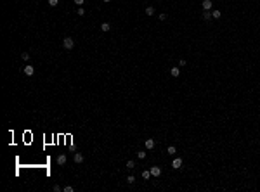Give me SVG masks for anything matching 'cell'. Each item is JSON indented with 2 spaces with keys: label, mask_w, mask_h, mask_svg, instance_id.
I'll use <instances>...</instances> for the list:
<instances>
[{
  "label": "cell",
  "mask_w": 260,
  "mask_h": 192,
  "mask_svg": "<svg viewBox=\"0 0 260 192\" xmlns=\"http://www.w3.org/2000/svg\"><path fill=\"white\" fill-rule=\"evenodd\" d=\"M23 71H24V75H26V76H31V75H33V73H35V68H33V66H31V64H26V66H24V69H23Z\"/></svg>",
  "instance_id": "obj_2"
},
{
  "label": "cell",
  "mask_w": 260,
  "mask_h": 192,
  "mask_svg": "<svg viewBox=\"0 0 260 192\" xmlns=\"http://www.w3.org/2000/svg\"><path fill=\"white\" fill-rule=\"evenodd\" d=\"M76 14H78V16H85V9H83V7H78Z\"/></svg>",
  "instance_id": "obj_14"
},
{
  "label": "cell",
  "mask_w": 260,
  "mask_h": 192,
  "mask_svg": "<svg viewBox=\"0 0 260 192\" xmlns=\"http://www.w3.org/2000/svg\"><path fill=\"white\" fill-rule=\"evenodd\" d=\"M153 147H154V140H153V138H147V140H146V149L151 151Z\"/></svg>",
  "instance_id": "obj_7"
},
{
  "label": "cell",
  "mask_w": 260,
  "mask_h": 192,
  "mask_svg": "<svg viewBox=\"0 0 260 192\" xmlns=\"http://www.w3.org/2000/svg\"><path fill=\"white\" fill-rule=\"evenodd\" d=\"M172 166H173L175 170H179V168H182V159H180V158H175V159L172 161Z\"/></svg>",
  "instance_id": "obj_3"
},
{
  "label": "cell",
  "mask_w": 260,
  "mask_h": 192,
  "mask_svg": "<svg viewBox=\"0 0 260 192\" xmlns=\"http://www.w3.org/2000/svg\"><path fill=\"white\" fill-rule=\"evenodd\" d=\"M127 168L128 170H133V168H135V163H133V161H127Z\"/></svg>",
  "instance_id": "obj_13"
},
{
  "label": "cell",
  "mask_w": 260,
  "mask_h": 192,
  "mask_svg": "<svg viewBox=\"0 0 260 192\" xmlns=\"http://www.w3.org/2000/svg\"><path fill=\"white\" fill-rule=\"evenodd\" d=\"M212 9V0H203V11H210Z\"/></svg>",
  "instance_id": "obj_6"
},
{
  "label": "cell",
  "mask_w": 260,
  "mask_h": 192,
  "mask_svg": "<svg viewBox=\"0 0 260 192\" xmlns=\"http://www.w3.org/2000/svg\"><path fill=\"white\" fill-rule=\"evenodd\" d=\"M146 14L147 16H153L154 14V7H146Z\"/></svg>",
  "instance_id": "obj_11"
},
{
  "label": "cell",
  "mask_w": 260,
  "mask_h": 192,
  "mask_svg": "<svg viewBox=\"0 0 260 192\" xmlns=\"http://www.w3.org/2000/svg\"><path fill=\"white\" fill-rule=\"evenodd\" d=\"M137 158H139V159H144V158H146V152H144V151H139V152H137Z\"/></svg>",
  "instance_id": "obj_16"
},
{
  "label": "cell",
  "mask_w": 260,
  "mask_h": 192,
  "mask_svg": "<svg viewBox=\"0 0 260 192\" xmlns=\"http://www.w3.org/2000/svg\"><path fill=\"white\" fill-rule=\"evenodd\" d=\"M127 182H128V183H133V182H135V176H132V175H130L128 178H127Z\"/></svg>",
  "instance_id": "obj_23"
},
{
  "label": "cell",
  "mask_w": 260,
  "mask_h": 192,
  "mask_svg": "<svg viewBox=\"0 0 260 192\" xmlns=\"http://www.w3.org/2000/svg\"><path fill=\"white\" fill-rule=\"evenodd\" d=\"M203 17L208 21V19H212V12H208V11H205V14H203Z\"/></svg>",
  "instance_id": "obj_17"
},
{
  "label": "cell",
  "mask_w": 260,
  "mask_h": 192,
  "mask_svg": "<svg viewBox=\"0 0 260 192\" xmlns=\"http://www.w3.org/2000/svg\"><path fill=\"white\" fill-rule=\"evenodd\" d=\"M73 2H75V4H76L78 7H81V5H83V2H85V0H73Z\"/></svg>",
  "instance_id": "obj_22"
},
{
  "label": "cell",
  "mask_w": 260,
  "mask_h": 192,
  "mask_svg": "<svg viewBox=\"0 0 260 192\" xmlns=\"http://www.w3.org/2000/svg\"><path fill=\"white\" fill-rule=\"evenodd\" d=\"M175 152H177V149H175L173 145H170V147H168V154H172V156H173Z\"/></svg>",
  "instance_id": "obj_15"
},
{
  "label": "cell",
  "mask_w": 260,
  "mask_h": 192,
  "mask_svg": "<svg viewBox=\"0 0 260 192\" xmlns=\"http://www.w3.org/2000/svg\"><path fill=\"white\" fill-rule=\"evenodd\" d=\"M21 59H23V61H28V59H29V54H28V52H23V54H21Z\"/></svg>",
  "instance_id": "obj_18"
},
{
  "label": "cell",
  "mask_w": 260,
  "mask_h": 192,
  "mask_svg": "<svg viewBox=\"0 0 260 192\" xmlns=\"http://www.w3.org/2000/svg\"><path fill=\"white\" fill-rule=\"evenodd\" d=\"M101 29H102V31H109V29H111L109 23H102V24H101Z\"/></svg>",
  "instance_id": "obj_9"
},
{
  "label": "cell",
  "mask_w": 260,
  "mask_h": 192,
  "mask_svg": "<svg viewBox=\"0 0 260 192\" xmlns=\"http://www.w3.org/2000/svg\"><path fill=\"white\" fill-rule=\"evenodd\" d=\"M102 2H106V4H109V2H111V0H102Z\"/></svg>",
  "instance_id": "obj_24"
},
{
  "label": "cell",
  "mask_w": 260,
  "mask_h": 192,
  "mask_svg": "<svg viewBox=\"0 0 260 192\" xmlns=\"http://www.w3.org/2000/svg\"><path fill=\"white\" fill-rule=\"evenodd\" d=\"M57 4H59V0H49V5L50 7H56Z\"/></svg>",
  "instance_id": "obj_21"
},
{
  "label": "cell",
  "mask_w": 260,
  "mask_h": 192,
  "mask_svg": "<svg viewBox=\"0 0 260 192\" xmlns=\"http://www.w3.org/2000/svg\"><path fill=\"white\" fill-rule=\"evenodd\" d=\"M149 171H151V175H153V176H160V173H161V170H160L158 166H153V168L149 170Z\"/></svg>",
  "instance_id": "obj_5"
},
{
  "label": "cell",
  "mask_w": 260,
  "mask_h": 192,
  "mask_svg": "<svg viewBox=\"0 0 260 192\" xmlns=\"http://www.w3.org/2000/svg\"><path fill=\"white\" fill-rule=\"evenodd\" d=\"M149 175H151V171H147V170H144V171H142V178H149Z\"/></svg>",
  "instance_id": "obj_20"
},
{
  "label": "cell",
  "mask_w": 260,
  "mask_h": 192,
  "mask_svg": "<svg viewBox=\"0 0 260 192\" xmlns=\"http://www.w3.org/2000/svg\"><path fill=\"white\" fill-rule=\"evenodd\" d=\"M63 47H64L66 50H71L73 47H75V40L69 38V36H66V38L63 40Z\"/></svg>",
  "instance_id": "obj_1"
},
{
  "label": "cell",
  "mask_w": 260,
  "mask_h": 192,
  "mask_svg": "<svg viewBox=\"0 0 260 192\" xmlns=\"http://www.w3.org/2000/svg\"><path fill=\"white\" fill-rule=\"evenodd\" d=\"M63 190H64V192H73V190H75V187H71V185H66Z\"/></svg>",
  "instance_id": "obj_19"
},
{
  "label": "cell",
  "mask_w": 260,
  "mask_h": 192,
  "mask_svg": "<svg viewBox=\"0 0 260 192\" xmlns=\"http://www.w3.org/2000/svg\"><path fill=\"white\" fill-rule=\"evenodd\" d=\"M220 16H222V14H220V11H212V17H215V19H219Z\"/></svg>",
  "instance_id": "obj_12"
},
{
  "label": "cell",
  "mask_w": 260,
  "mask_h": 192,
  "mask_svg": "<svg viewBox=\"0 0 260 192\" xmlns=\"http://www.w3.org/2000/svg\"><path fill=\"white\" fill-rule=\"evenodd\" d=\"M73 159H75V163H83V154H80V152H75V156H73Z\"/></svg>",
  "instance_id": "obj_4"
},
{
  "label": "cell",
  "mask_w": 260,
  "mask_h": 192,
  "mask_svg": "<svg viewBox=\"0 0 260 192\" xmlns=\"http://www.w3.org/2000/svg\"><path fill=\"white\" fill-rule=\"evenodd\" d=\"M170 73H172V76H179V75H180V69H179V68H172V71H170Z\"/></svg>",
  "instance_id": "obj_10"
},
{
  "label": "cell",
  "mask_w": 260,
  "mask_h": 192,
  "mask_svg": "<svg viewBox=\"0 0 260 192\" xmlns=\"http://www.w3.org/2000/svg\"><path fill=\"white\" fill-rule=\"evenodd\" d=\"M66 163V154H59L57 156V165H64Z\"/></svg>",
  "instance_id": "obj_8"
}]
</instances>
